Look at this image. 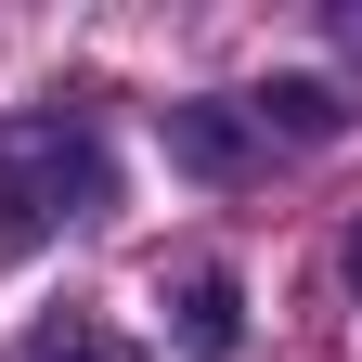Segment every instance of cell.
Masks as SVG:
<instances>
[{"mask_svg":"<svg viewBox=\"0 0 362 362\" xmlns=\"http://www.w3.org/2000/svg\"><path fill=\"white\" fill-rule=\"evenodd\" d=\"M337 117H349V104H337L324 78H285V90H259V129H298V143H324Z\"/></svg>","mask_w":362,"mask_h":362,"instance_id":"277c9868","label":"cell"},{"mask_svg":"<svg viewBox=\"0 0 362 362\" xmlns=\"http://www.w3.org/2000/svg\"><path fill=\"white\" fill-rule=\"evenodd\" d=\"M349 285H362V233H349Z\"/></svg>","mask_w":362,"mask_h":362,"instance_id":"8992f818","label":"cell"},{"mask_svg":"<svg viewBox=\"0 0 362 362\" xmlns=\"http://www.w3.org/2000/svg\"><path fill=\"white\" fill-rule=\"evenodd\" d=\"M104 194H117V156H104L90 117H65V104L0 117V233H65Z\"/></svg>","mask_w":362,"mask_h":362,"instance_id":"6da1fadb","label":"cell"},{"mask_svg":"<svg viewBox=\"0 0 362 362\" xmlns=\"http://www.w3.org/2000/svg\"><path fill=\"white\" fill-rule=\"evenodd\" d=\"M181 349H194V362H233V349H246V285H233L220 259L181 272Z\"/></svg>","mask_w":362,"mask_h":362,"instance_id":"7a4b0ae2","label":"cell"},{"mask_svg":"<svg viewBox=\"0 0 362 362\" xmlns=\"http://www.w3.org/2000/svg\"><path fill=\"white\" fill-rule=\"evenodd\" d=\"M168 143L194 156V168H246V129H233V117H207V104H181V117H168Z\"/></svg>","mask_w":362,"mask_h":362,"instance_id":"5b68a950","label":"cell"},{"mask_svg":"<svg viewBox=\"0 0 362 362\" xmlns=\"http://www.w3.org/2000/svg\"><path fill=\"white\" fill-rule=\"evenodd\" d=\"M13 362H143V349H129L117 324H90V310H65V324H39Z\"/></svg>","mask_w":362,"mask_h":362,"instance_id":"3957f363","label":"cell"}]
</instances>
